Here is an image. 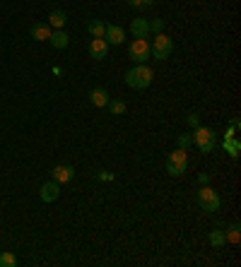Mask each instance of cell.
Returning <instances> with one entry per match:
<instances>
[{"mask_svg": "<svg viewBox=\"0 0 241 267\" xmlns=\"http://www.w3.org/2000/svg\"><path fill=\"white\" fill-rule=\"evenodd\" d=\"M152 80H154V72L145 63H138L135 67H130L126 72V84L130 89H148L150 84H152Z\"/></svg>", "mask_w": 241, "mask_h": 267, "instance_id": "cell-1", "label": "cell"}, {"mask_svg": "<svg viewBox=\"0 0 241 267\" xmlns=\"http://www.w3.org/2000/svg\"><path fill=\"white\" fill-rule=\"evenodd\" d=\"M193 137V142L198 145V149H200L202 154H210L214 149V145H217V137H214V133L210 130V128H202V125H198L196 128V133L190 135Z\"/></svg>", "mask_w": 241, "mask_h": 267, "instance_id": "cell-2", "label": "cell"}, {"mask_svg": "<svg viewBox=\"0 0 241 267\" xmlns=\"http://www.w3.org/2000/svg\"><path fill=\"white\" fill-rule=\"evenodd\" d=\"M174 51V41L169 39L166 34H157L154 41H152V48H150V53L154 55L157 60H166L169 55Z\"/></svg>", "mask_w": 241, "mask_h": 267, "instance_id": "cell-3", "label": "cell"}, {"mask_svg": "<svg viewBox=\"0 0 241 267\" xmlns=\"http://www.w3.org/2000/svg\"><path fill=\"white\" fill-rule=\"evenodd\" d=\"M198 205H200L202 212H217L220 210V195L210 186H202L198 190Z\"/></svg>", "mask_w": 241, "mask_h": 267, "instance_id": "cell-4", "label": "cell"}, {"mask_svg": "<svg viewBox=\"0 0 241 267\" xmlns=\"http://www.w3.org/2000/svg\"><path fill=\"white\" fill-rule=\"evenodd\" d=\"M128 55L133 58L135 63H145L150 60V43L148 39H135L130 46H128Z\"/></svg>", "mask_w": 241, "mask_h": 267, "instance_id": "cell-5", "label": "cell"}, {"mask_svg": "<svg viewBox=\"0 0 241 267\" xmlns=\"http://www.w3.org/2000/svg\"><path fill=\"white\" fill-rule=\"evenodd\" d=\"M104 41L108 46H120L126 41V29L118 27V24H106L104 29Z\"/></svg>", "mask_w": 241, "mask_h": 267, "instance_id": "cell-6", "label": "cell"}, {"mask_svg": "<svg viewBox=\"0 0 241 267\" xmlns=\"http://www.w3.org/2000/svg\"><path fill=\"white\" fill-rule=\"evenodd\" d=\"M39 195H41V200L44 202H56L58 200V195H60V183H56L54 178H51V181H46V183L41 186Z\"/></svg>", "mask_w": 241, "mask_h": 267, "instance_id": "cell-7", "label": "cell"}, {"mask_svg": "<svg viewBox=\"0 0 241 267\" xmlns=\"http://www.w3.org/2000/svg\"><path fill=\"white\" fill-rule=\"evenodd\" d=\"M130 34L135 39H148L150 36V19H142V17H135L130 22Z\"/></svg>", "mask_w": 241, "mask_h": 267, "instance_id": "cell-8", "label": "cell"}, {"mask_svg": "<svg viewBox=\"0 0 241 267\" xmlns=\"http://www.w3.org/2000/svg\"><path fill=\"white\" fill-rule=\"evenodd\" d=\"M72 176H75V169H72L70 164H58V166H54V181L56 183H70Z\"/></svg>", "mask_w": 241, "mask_h": 267, "instance_id": "cell-9", "label": "cell"}, {"mask_svg": "<svg viewBox=\"0 0 241 267\" xmlns=\"http://www.w3.org/2000/svg\"><path fill=\"white\" fill-rule=\"evenodd\" d=\"M90 101H92L94 108H104V106H108L111 96H108V92L104 87H94L92 92H90Z\"/></svg>", "mask_w": 241, "mask_h": 267, "instance_id": "cell-10", "label": "cell"}, {"mask_svg": "<svg viewBox=\"0 0 241 267\" xmlns=\"http://www.w3.org/2000/svg\"><path fill=\"white\" fill-rule=\"evenodd\" d=\"M87 51H90V55H92L94 60H102V58H106V53H108V43L104 39H92Z\"/></svg>", "mask_w": 241, "mask_h": 267, "instance_id": "cell-11", "label": "cell"}, {"mask_svg": "<svg viewBox=\"0 0 241 267\" xmlns=\"http://www.w3.org/2000/svg\"><path fill=\"white\" fill-rule=\"evenodd\" d=\"M51 34H54V29L48 27V24H44V22L32 24V29H29V36H32L34 41H48L51 39Z\"/></svg>", "mask_w": 241, "mask_h": 267, "instance_id": "cell-12", "label": "cell"}, {"mask_svg": "<svg viewBox=\"0 0 241 267\" xmlns=\"http://www.w3.org/2000/svg\"><path fill=\"white\" fill-rule=\"evenodd\" d=\"M51 46L54 48H58V51H63V48H68V43H70V36H68L63 29H54V34H51Z\"/></svg>", "mask_w": 241, "mask_h": 267, "instance_id": "cell-13", "label": "cell"}, {"mask_svg": "<svg viewBox=\"0 0 241 267\" xmlns=\"http://www.w3.org/2000/svg\"><path fill=\"white\" fill-rule=\"evenodd\" d=\"M68 22V14L63 12V10H54V12L48 14V27L54 29H63Z\"/></svg>", "mask_w": 241, "mask_h": 267, "instance_id": "cell-14", "label": "cell"}, {"mask_svg": "<svg viewBox=\"0 0 241 267\" xmlns=\"http://www.w3.org/2000/svg\"><path fill=\"white\" fill-rule=\"evenodd\" d=\"M104 29H106V24L102 19H90L87 22V31L92 34V39H104Z\"/></svg>", "mask_w": 241, "mask_h": 267, "instance_id": "cell-15", "label": "cell"}, {"mask_svg": "<svg viewBox=\"0 0 241 267\" xmlns=\"http://www.w3.org/2000/svg\"><path fill=\"white\" fill-rule=\"evenodd\" d=\"M166 161H174V164H181V166H188V149H181L176 147L172 154H169V159Z\"/></svg>", "mask_w": 241, "mask_h": 267, "instance_id": "cell-16", "label": "cell"}, {"mask_svg": "<svg viewBox=\"0 0 241 267\" xmlns=\"http://www.w3.org/2000/svg\"><path fill=\"white\" fill-rule=\"evenodd\" d=\"M224 149H227V154H232V157H239L241 142L236 137H224Z\"/></svg>", "mask_w": 241, "mask_h": 267, "instance_id": "cell-17", "label": "cell"}, {"mask_svg": "<svg viewBox=\"0 0 241 267\" xmlns=\"http://www.w3.org/2000/svg\"><path fill=\"white\" fill-rule=\"evenodd\" d=\"M241 229H239V224H232V227L224 231V239H227V243H232V246H236L241 241V234H239Z\"/></svg>", "mask_w": 241, "mask_h": 267, "instance_id": "cell-18", "label": "cell"}, {"mask_svg": "<svg viewBox=\"0 0 241 267\" xmlns=\"http://www.w3.org/2000/svg\"><path fill=\"white\" fill-rule=\"evenodd\" d=\"M210 243H212L214 248H222V246H227V239H224V231H220V229H214V231H210Z\"/></svg>", "mask_w": 241, "mask_h": 267, "instance_id": "cell-19", "label": "cell"}, {"mask_svg": "<svg viewBox=\"0 0 241 267\" xmlns=\"http://www.w3.org/2000/svg\"><path fill=\"white\" fill-rule=\"evenodd\" d=\"M108 106H111V113H114V116H123V113H126V101H123V99H111Z\"/></svg>", "mask_w": 241, "mask_h": 267, "instance_id": "cell-20", "label": "cell"}, {"mask_svg": "<svg viewBox=\"0 0 241 267\" xmlns=\"http://www.w3.org/2000/svg\"><path fill=\"white\" fill-rule=\"evenodd\" d=\"M188 166H181V164H174V161H166V171H169V176H174V178H178V176L186 174Z\"/></svg>", "mask_w": 241, "mask_h": 267, "instance_id": "cell-21", "label": "cell"}, {"mask_svg": "<svg viewBox=\"0 0 241 267\" xmlns=\"http://www.w3.org/2000/svg\"><path fill=\"white\" fill-rule=\"evenodd\" d=\"M12 265H17L14 253H0V267H12Z\"/></svg>", "mask_w": 241, "mask_h": 267, "instance_id": "cell-22", "label": "cell"}, {"mask_svg": "<svg viewBox=\"0 0 241 267\" xmlns=\"http://www.w3.org/2000/svg\"><path fill=\"white\" fill-rule=\"evenodd\" d=\"M190 145H193V137H190V135H178V147L181 149H188L190 147Z\"/></svg>", "mask_w": 241, "mask_h": 267, "instance_id": "cell-23", "label": "cell"}, {"mask_svg": "<svg viewBox=\"0 0 241 267\" xmlns=\"http://www.w3.org/2000/svg\"><path fill=\"white\" fill-rule=\"evenodd\" d=\"M186 123L190 125V128H198V125H200V116H198V113H188Z\"/></svg>", "mask_w": 241, "mask_h": 267, "instance_id": "cell-24", "label": "cell"}, {"mask_svg": "<svg viewBox=\"0 0 241 267\" xmlns=\"http://www.w3.org/2000/svg\"><path fill=\"white\" fill-rule=\"evenodd\" d=\"M150 29H152L154 34H162V29H164V22H162V19H152V22H150Z\"/></svg>", "mask_w": 241, "mask_h": 267, "instance_id": "cell-25", "label": "cell"}, {"mask_svg": "<svg viewBox=\"0 0 241 267\" xmlns=\"http://www.w3.org/2000/svg\"><path fill=\"white\" fill-rule=\"evenodd\" d=\"M198 181H200V186H210V181H212V174H200V176H198Z\"/></svg>", "mask_w": 241, "mask_h": 267, "instance_id": "cell-26", "label": "cell"}, {"mask_svg": "<svg viewBox=\"0 0 241 267\" xmlns=\"http://www.w3.org/2000/svg\"><path fill=\"white\" fill-rule=\"evenodd\" d=\"M96 178H99V181H114V174H108V171H99Z\"/></svg>", "mask_w": 241, "mask_h": 267, "instance_id": "cell-27", "label": "cell"}, {"mask_svg": "<svg viewBox=\"0 0 241 267\" xmlns=\"http://www.w3.org/2000/svg\"><path fill=\"white\" fill-rule=\"evenodd\" d=\"M126 2H128L130 7H135V10H140V7H142V0H126Z\"/></svg>", "mask_w": 241, "mask_h": 267, "instance_id": "cell-28", "label": "cell"}, {"mask_svg": "<svg viewBox=\"0 0 241 267\" xmlns=\"http://www.w3.org/2000/svg\"><path fill=\"white\" fill-rule=\"evenodd\" d=\"M150 5H154V0H142V7H150Z\"/></svg>", "mask_w": 241, "mask_h": 267, "instance_id": "cell-29", "label": "cell"}]
</instances>
